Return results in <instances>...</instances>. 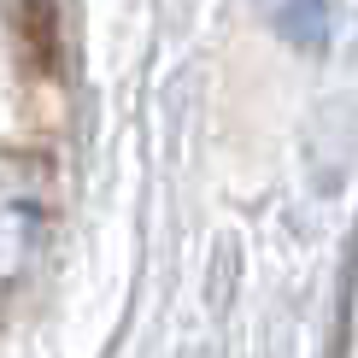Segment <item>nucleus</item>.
<instances>
[{
    "instance_id": "nucleus-1",
    "label": "nucleus",
    "mask_w": 358,
    "mask_h": 358,
    "mask_svg": "<svg viewBox=\"0 0 358 358\" xmlns=\"http://www.w3.org/2000/svg\"><path fill=\"white\" fill-rule=\"evenodd\" d=\"M276 29L294 41V48H311V53H317L323 41H329V6H323V0H282Z\"/></svg>"
}]
</instances>
